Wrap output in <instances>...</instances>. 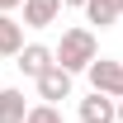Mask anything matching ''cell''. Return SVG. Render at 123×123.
Segmentation results:
<instances>
[{
    "instance_id": "cell-1",
    "label": "cell",
    "mask_w": 123,
    "mask_h": 123,
    "mask_svg": "<svg viewBox=\"0 0 123 123\" xmlns=\"http://www.w3.org/2000/svg\"><path fill=\"white\" fill-rule=\"evenodd\" d=\"M95 57H99V43H95L90 29H66V33H62V43L52 47V62H57V66H66L71 76H76V71H85Z\"/></svg>"
},
{
    "instance_id": "cell-2",
    "label": "cell",
    "mask_w": 123,
    "mask_h": 123,
    "mask_svg": "<svg viewBox=\"0 0 123 123\" xmlns=\"http://www.w3.org/2000/svg\"><path fill=\"white\" fill-rule=\"evenodd\" d=\"M71 80H76V76L52 62L43 76H33V85H38V99H43V104H62V99H71Z\"/></svg>"
},
{
    "instance_id": "cell-3",
    "label": "cell",
    "mask_w": 123,
    "mask_h": 123,
    "mask_svg": "<svg viewBox=\"0 0 123 123\" xmlns=\"http://www.w3.org/2000/svg\"><path fill=\"white\" fill-rule=\"evenodd\" d=\"M85 76H90V90H104V95H114V99L123 95V62L95 57L90 66H85Z\"/></svg>"
},
{
    "instance_id": "cell-4",
    "label": "cell",
    "mask_w": 123,
    "mask_h": 123,
    "mask_svg": "<svg viewBox=\"0 0 123 123\" xmlns=\"http://www.w3.org/2000/svg\"><path fill=\"white\" fill-rule=\"evenodd\" d=\"M14 66H19L29 80H33V76H43L47 66H52V47H43V43H24V47L14 52Z\"/></svg>"
},
{
    "instance_id": "cell-5",
    "label": "cell",
    "mask_w": 123,
    "mask_h": 123,
    "mask_svg": "<svg viewBox=\"0 0 123 123\" xmlns=\"http://www.w3.org/2000/svg\"><path fill=\"white\" fill-rule=\"evenodd\" d=\"M19 10H24V29H47V24H57L62 0H24Z\"/></svg>"
},
{
    "instance_id": "cell-6",
    "label": "cell",
    "mask_w": 123,
    "mask_h": 123,
    "mask_svg": "<svg viewBox=\"0 0 123 123\" xmlns=\"http://www.w3.org/2000/svg\"><path fill=\"white\" fill-rule=\"evenodd\" d=\"M80 123H114V95L90 90L80 99Z\"/></svg>"
},
{
    "instance_id": "cell-7",
    "label": "cell",
    "mask_w": 123,
    "mask_h": 123,
    "mask_svg": "<svg viewBox=\"0 0 123 123\" xmlns=\"http://www.w3.org/2000/svg\"><path fill=\"white\" fill-rule=\"evenodd\" d=\"M19 47H24V24L10 10H0V57H14Z\"/></svg>"
},
{
    "instance_id": "cell-8",
    "label": "cell",
    "mask_w": 123,
    "mask_h": 123,
    "mask_svg": "<svg viewBox=\"0 0 123 123\" xmlns=\"http://www.w3.org/2000/svg\"><path fill=\"white\" fill-rule=\"evenodd\" d=\"M24 114H29V99H24V90L5 85V90H0V123H24Z\"/></svg>"
},
{
    "instance_id": "cell-9",
    "label": "cell",
    "mask_w": 123,
    "mask_h": 123,
    "mask_svg": "<svg viewBox=\"0 0 123 123\" xmlns=\"http://www.w3.org/2000/svg\"><path fill=\"white\" fill-rule=\"evenodd\" d=\"M80 10H85V19H90V24H99V29L118 24V0H85Z\"/></svg>"
},
{
    "instance_id": "cell-10",
    "label": "cell",
    "mask_w": 123,
    "mask_h": 123,
    "mask_svg": "<svg viewBox=\"0 0 123 123\" xmlns=\"http://www.w3.org/2000/svg\"><path fill=\"white\" fill-rule=\"evenodd\" d=\"M24 123H66V118H62V109H57V104H43V99H38V104H29Z\"/></svg>"
},
{
    "instance_id": "cell-11",
    "label": "cell",
    "mask_w": 123,
    "mask_h": 123,
    "mask_svg": "<svg viewBox=\"0 0 123 123\" xmlns=\"http://www.w3.org/2000/svg\"><path fill=\"white\" fill-rule=\"evenodd\" d=\"M114 123H123V95L114 99Z\"/></svg>"
},
{
    "instance_id": "cell-12",
    "label": "cell",
    "mask_w": 123,
    "mask_h": 123,
    "mask_svg": "<svg viewBox=\"0 0 123 123\" xmlns=\"http://www.w3.org/2000/svg\"><path fill=\"white\" fill-rule=\"evenodd\" d=\"M19 5H24V0H0V10H19Z\"/></svg>"
},
{
    "instance_id": "cell-13",
    "label": "cell",
    "mask_w": 123,
    "mask_h": 123,
    "mask_svg": "<svg viewBox=\"0 0 123 123\" xmlns=\"http://www.w3.org/2000/svg\"><path fill=\"white\" fill-rule=\"evenodd\" d=\"M62 5H71V10H80V5H85V0H62Z\"/></svg>"
},
{
    "instance_id": "cell-14",
    "label": "cell",
    "mask_w": 123,
    "mask_h": 123,
    "mask_svg": "<svg viewBox=\"0 0 123 123\" xmlns=\"http://www.w3.org/2000/svg\"><path fill=\"white\" fill-rule=\"evenodd\" d=\"M118 14H123V0H118Z\"/></svg>"
}]
</instances>
